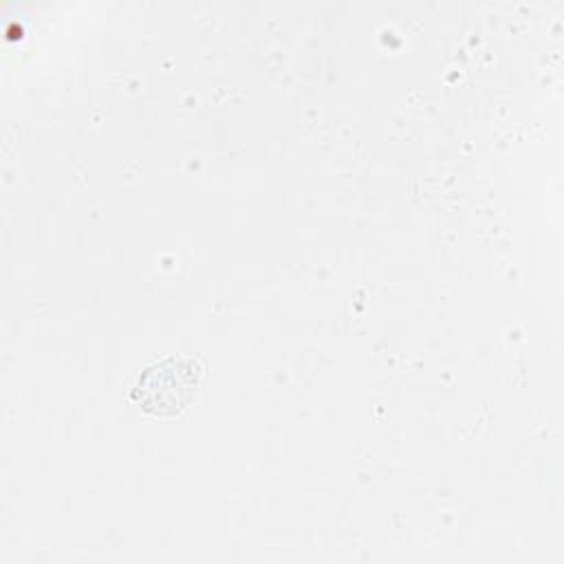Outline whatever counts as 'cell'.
<instances>
[{"mask_svg":"<svg viewBox=\"0 0 564 564\" xmlns=\"http://www.w3.org/2000/svg\"><path fill=\"white\" fill-rule=\"evenodd\" d=\"M200 375L194 357H165L139 375L132 399L150 414L174 416L194 401Z\"/></svg>","mask_w":564,"mask_h":564,"instance_id":"1","label":"cell"}]
</instances>
